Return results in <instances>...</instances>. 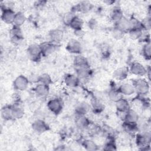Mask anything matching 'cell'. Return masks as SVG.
I'll return each mask as SVG.
<instances>
[{
    "mask_svg": "<svg viewBox=\"0 0 151 151\" xmlns=\"http://www.w3.org/2000/svg\"><path fill=\"white\" fill-rule=\"evenodd\" d=\"M1 117L4 120H10L13 119L12 115V106H4L1 110Z\"/></svg>",
    "mask_w": 151,
    "mask_h": 151,
    "instance_id": "obj_28",
    "label": "cell"
},
{
    "mask_svg": "<svg viewBox=\"0 0 151 151\" xmlns=\"http://www.w3.org/2000/svg\"><path fill=\"white\" fill-rule=\"evenodd\" d=\"M124 34V32H123V31H122L121 30H120L116 27H114L113 28V29H112V31H111V34H112L113 37L117 40L121 39L123 37Z\"/></svg>",
    "mask_w": 151,
    "mask_h": 151,
    "instance_id": "obj_37",
    "label": "cell"
},
{
    "mask_svg": "<svg viewBox=\"0 0 151 151\" xmlns=\"http://www.w3.org/2000/svg\"><path fill=\"white\" fill-rule=\"evenodd\" d=\"M94 111L97 113H99L101 112L104 108V106L101 102V101L97 97H94L92 99L91 101V106H90Z\"/></svg>",
    "mask_w": 151,
    "mask_h": 151,
    "instance_id": "obj_25",
    "label": "cell"
},
{
    "mask_svg": "<svg viewBox=\"0 0 151 151\" xmlns=\"http://www.w3.org/2000/svg\"><path fill=\"white\" fill-rule=\"evenodd\" d=\"M142 52L143 57L147 60L150 59L151 56V45L150 41L146 42V44L143 46Z\"/></svg>",
    "mask_w": 151,
    "mask_h": 151,
    "instance_id": "obj_34",
    "label": "cell"
},
{
    "mask_svg": "<svg viewBox=\"0 0 151 151\" xmlns=\"http://www.w3.org/2000/svg\"><path fill=\"white\" fill-rule=\"evenodd\" d=\"M11 40L13 44H18L24 39L21 27L14 25L11 29Z\"/></svg>",
    "mask_w": 151,
    "mask_h": 151,
    "instance_id": "obj_10",
    "label": "cell"
},
{
    "mask_svg": "<svg viewBox=\"0 0 151 151\" xmlns=\"http://www.w3.org/2000/svg\"><path fill=\"white\" fill-rule=\"evenodd\" d=\"M38 83H41L47 86H50L52 83V79L50 76L47 73H43L41 74L37 79Z\"/></svg>",
    "mask_w": 151,
    "mask_h": 151,
    "instance_id": "obj_35",
    "label": "cell"
},
{
    "mask_svg": "<svg viewBox=\"0 0 151 151\" xmlns=\"http://www.w3.org/2000/svg\"><path fill=\"white\" fill-rule=\"evenodd\" d=\"M122 96H131L135 93V90L132 83H124L117 88Z\"/></svg>",
    "mask_w": 151,
    "mask_h": 151,
    "instance_id": "obj_18",
    "label": "cell"
},
{
    "mask_svg": "<svg viewBox=\"0 0 151 151\" xmlns=\"http://www.w3.org/2000/svg\"><path fill=\"white\" fill-rule=\"evenodd\" d=\"M117 149L116 145L113 140L109 139V140L106 142L104 146V150H116Z\"/></svg>",
    "mask_w": 151,
    "mask_h": 151,
    "instance_id": "obj_38",
    "label": "cell"
},
{
    "mask_svg": "<svg viewBox=\"0 0 151 151\" xmlns=\"http://www.w3.org/2000/svg\"><path fill=\"white\" fill-rule=\"evenodd\" d=\"M80 80L73 74H67L65 76L64 81L65 84L69 87H76L79 85Z\"/></svg>",
    "mask_w": 151,
    "mask_h": 151,
    "instance_id": "obj_17",
    "label": "cell"
},
{
    "mask_svg": "<svg viewBox=\"0 0 151 151\" xmlns=\"http://www.w3.org/2000/svg\"><path fill=\"white\" fill-rule=\"evenodd\" d=\"M76 76L80 80H85L90 77L91 75V70L90 67L76 68Z\"/></svg>",
    "mask_w": 151,
    "mask_h": 151,
    "instance_id": "obj_23",
    "label": "cell"
},
{
    "mask_svg": "<svg viewBox=\"0 0 151 151\" xmlns=\"http://www.w3.org/2000/svg\"><path fill=\"white\" fill-rule=\"evenodd\" d=\"M128 73V68L125 67H121L117 68L114 71L113 73V76L116 80L122 81L125 80L127 77Z\"/></svg>",
    "mask_w": 151,
    "mask_h": 151,
    "instance_id": "obj_20",
    "label": "cell"
},
{
    "mask_svg": "<svg viewBox=\"0 0 151 151\" xmlns=\"http://www.w3.org/2000/svg\"><path fill=\"white\" fill-rule=\"evenodd\" d=\"M75 124L77 127L83 130L90 126V122L86 115H76Z\"/></svg>",
    "mask_w": 151,
    "mask_h": 151,
    "instance_id": "obj_16",
    "label": "cell"
},
{
    "mask_svg": "<svg viewBox=\"0 0 151 151\" xmlns=\"http://www.w3.org/2000/svg\"><path fill=\"white\" fill-rule=\"evenodd\" d=\"M130 72L135 76L142 77L146 74L147 68L139 62H133L129 68Z\"/></svg>",
    "mask_w": 151,
    "mask_h": 151,
    "instance_id": "obj_9",
    "label": "cell"
},
{
    "mask_svg": "<svg viewBox=\"0 0 151 151\" xmlns=\"http://www.w3.org/2000/svg\"><path fill=\"white\" fill-rule=\"evenodd\" d=\"M64 37V32L60 29H51L48 33V37L50 39L49 41H51L54 44L60 43Z\"/></svg>",
    "mask_w": 151,
    "mask_h": 151,
    "instance_id": "obj_14",
    "label": "cell"
},
{
    "mask_svg": "<svg viewBox=\"0 0 151 151\" xmlns=\"http://www.w3.org/2000/svg\"><path fill=\"white\" fill-rule=\"evenodd\" d=\"M47 107L52 113L55 115H58L63 110V101L58 98H54L50 99L47 103Z\"/></svg>",
    "mask_w": 151,
    "mask_h": 151,
    "instance_id": "obj_4",
    "label": "cell"
},
{
    "mask_svg": "<svg viewBox=\"0 0 151 151\" xmlns=\"http://www.w3.org/2000/svg\"><path fill=\"white\" fill-rule=\"evenodd\" d=\"M83 24L84 22L83 19L78 16L75 15V17L73 18V19L70 23L69 27L71 28H72L74 31L81 30L83 28Z\"/></svg>",
    "mask_w": 151,
    "mask_h": 151,
    "instance_id": "obj_27",
    "label": "cell"
},
{
    "mask_svg": "<svg viewBox=\"0 0 151 151\" xmlns=\"http://www.w3.org/2000/svg\"><path fill=\"white\" fill-rule=\"evenodd\" d=\"M129 33V37L132 40L140 39L142 37L143 29L141 28H132L127 32Z\"/></svg>",
    "mask_w": 151,
    "mask_h": 151,
    "instance_id": "obj_31",
    "label": "cell"
},
{
    "mask_svg": "<svg viewBox=\"0 0 151 151\" xmlns=\"http://www.w3.org/2000/svg\"><path fill=\"white\" fill-rule=\"evenodd\" d=\"M32 128L36 133L41 134L49 130V126L42 119H38L32 123Z\"/></svg>",
    "mask_w": 151,
    "mask_h": 151,
    "instance_id": "obj_12",
    "label": "cell"
},
{
    "mask_svg": "<svg viewBox=\"0 0 151 151\" xmlns=\"http://www.w3.org/2000/svg\"><path fill=\"white\" fill-rule=\"evenodd\" d=\"M116 108L117 112L122 115V117L123 119L125 113L130 109V106L129 101L123 97L115 102Z\"/></svg>",
    "mask_w": 151,
    "mask_h": 151,
    "instance_id": "obj_13",
    "label": "cell"
},
{
    "mask_svg": "<svg viewBox=\"0 0 151 151\" xmlns=\"http://www.w3.org/2000/svg\"><path fill=\"white\" fill-rule=\"evenodd\" d=\"M65 48L70 53L76 55L80 54L82 51L81 43L78 40L74 38H71L68 41Z\"/></svg>",
    "mask_w": 151,
    "mask_h": 151,
    "instance_id": "obj_6",
    "label": "cell"
},
{
    "mask_svg": "<svg viewBox=\"0 0 151 151\" xmlns=\"http://www.w3.org/2000/svg\"><path fill=\"white\" fill-rule=\"evenodd\" d=\"M35 94L40 98H45L50 93L49 86L38 83L34 88Z\"/></svg>",
    "mask_w": 151,
    "mask_h": 151,
    "instance_id": "obj_15",
    "label": "cell"
},
{
    "mask_svg": "<svg viewBox=\"0 0 151 151\" xmlns=\"http://www.w3.org/2000/svg\"><path fill=\"white\" fill-rule=\"evenodd\" d=\"M123 17V12L119 7L115 6L111 11L110 18L112 21L114 22V23L116 22L118 20H119Z\"/></svg>",
    "mask_w": 151,
    "mask_h": 151,
    "instance_id": "obj_29",
    "label": "cell"
},
{
    "mask_svg": "<svg viewBox=\"0 0 151 151\" xmlns=\"http://www.w3.org/2000/svg\"><path fill=\"white\" fill-rule=\"evenodd\" d=\"M114 27H117L118 29H119L124 33L128 32L130 28L129 19L123 16L116 22H115Z\"/></svg>",
    "mask_w": 151,
    "mask_h": 151,
    "instance_id": "obj_19",
    "label": "cell"
},
{
    "mask_svg": "<svg viewBox=\"0 0 151 151\" xmlns=\"http://www.w3.org/2000/svg\"><path fill=\"white\" fill-rule=\"evenodd\" d=\"M82 145L87 150H96L99 149L97 145L92 140L86 139L83 142Z\"/></svg>",
    "mask_w": 151,
    "mask_h": 151,
    "instance_id": "obj_33",
    "label": "cell"
},
{
    "mask_svg": "<svg viewBox=\"0 0 151 151\" xmlns=\"http://www.w3.org/2000/svg\"><path fill=\"white\" fill-rule=\"evenodd\" d=\"M139 120V116L137 112L133 109H129L124 114L123 122L131 124H137Z\"/></svg>",
    "mask_w": 151,
    "mask_h": 151,
    "instance_id": "obj_11",
    "label": "cell"
},
{
    "mask_svg": "<svg viewBox=\"0 0 151 151\" xmlns=\"http://www.w3.org/2000/svg\"><path fill=\"white\" fill-rule=\"evenodd\" d=\"M42 57H47L51 55L57 50V44L51 41L43 42L40 44Z\"/></svg>",
    "mask_w": 151,
    "mask_h": 151,
    "instance_id": "obj_7",
    "label": "cell"
},
{
    "mask_svg": "<svg viewBox=\"0 0 151 151\" xmlns=\"http://www.w3.org/2000/svg\"><path fill=\"white\" fill-rule=\"evenodd\" d=\"M91 106L85 101H82L78 103L75 108L76 115H86L89 111Z\"/></svg>",
    "mask_w": 151,
    "mask_h": 151,
    "instance_id": "obj_21",
    "label": "cell"
},
{
    "mask_svg": "<svg viewBox=\"0 0 151 151\" xmlns=\"http://www.w3.org/2000/svg\"><path fill=\"white\" fill-rule=\"evenodd\" d=\"M73 63L74 66L76 67V68L90 67L87 59L85 57L80 54L77 55L74 57Z\"/></svg>",
    "mask_w": 151,
    "mask_h": 151,
    "instance_id": "obj_22",
    "label": "cell"
},
{
    "mask_svg": "<svg viewBox=\"0 0 151 151\" xmlns=\"http://www.w3.org/2000/svg\"><path fill=\"white\" fill-rule=\"evenodd\" d=\"M16 12L11 8L4 7L2 8L1 19L6 24H14Z\"/></svg>",
    "mask_w": 151,
    "mask_h": 151,
    "instance_id": "obj_8",
    "label": "cell"
},
{
    "mask_svg": "<svg viewBox=\"0 0 151 151\" xmlns=\"http://www.w3.org/2000/svg\"><path fill=\"white\" fill-rule=\"evenodd\" d=\"M12 106V115L13 119H19L24 115L23 108L18 104H14Z\"/></svg>",
    "mask_w": 151,
    "mask_h": 151,
    "instance_id": "obj_26",
    "label": "cell"
},
{
    "mask_svg": "<svg viewBox=\"0 0 151 151\" xmlns=\"http://www.w3.org/2000/svg\"><path fill=\"white\" fill-rule=\"evenodd\" d=\"M135 92H136L139 96H143L146 95L149 91V82L143 78H139L135 80L133 82Z\"/></svg>",
    "mask_w": 151,
    "mask_h": 151,
    "instance_id": "obj_1",
    "label": "cell"
},
{
    "mask_svg": "<svg viewBox=\"0 0 151 151\" xmlns=\"http://www.w3.org/2000/svg\"><path fill=\"white\" fill-rule=\"evenodd\" d=\"M26 19H27V18L23 12L21 11L17 12H16V14L15 16L14 25L18 27H21L22 25H23L25 23Z\"/></svg>",
    "mask_w": 151,
    "mask_h": 151,
    "instance_id": "obj_30",
    "label": "cell"
},
{
    "mask_svg": "<svg viewBox=\"0 0 151 151\" xmlns=\"http://www.w3.org/2000/svg\"><path fill=\"white\" fill-rule=\"evenodd\" d=\"M27 54L28 58L33 62H39L42 57L40 45L31 44L27 49Z\"/></svg>",
    "mask_w": 151,
    "mask_h": 151,
    "instance_id": "obj_2",
    "label": "cell"
},
{
    "mask_svg": "<svg viewBox=\"0 0 151 151\" xmlns=\"http://www.w3.org/2000/svg\"><path fill=\"white\" fill-rule=\"evenodd\" d=\"M75 15H76L74 14V13L72 11L65 13L63 17V21L64 24L67 26H69L70 23L71 22L73 18L75 17Z\"/></svg>",
    "mask_w": 151,
    "mask_h": 151,
    "instance_id": "obj_36",
    "label": "cell"
},
{
    "mask_svg": "<svg viewBox=\"0 0 151 151\" xmlns=\"http://www.w3.org/2000/svg\"><path fill=\"white\" fill-rule=\"evenodd\" d=\"M88 26L90 29H95L97 26V21L94 18H91L88 22Z\"/></svg>",
    "mask_w": 151,
    "mask_h": 151,
    "instance_id": "obj_39",
    "label": "cell"
},
{
    "mask_svg": "<svg viewBox=\"0 0 151 151\" xmlns=\"http://www.w3.org/2000/svg\"><path fill=\"white\" fill-rule=\"evenodd\" d=\"M108 96H109V99L111 101H114V102H116L119 99H120L121 98L123 97L122 94L119 92V91L118 90L117 88V89L113 88V89L110 90L109 92Z\"/></svg>",
    "mask_w": 151,
    "mask_h": 151,
    "instance_id": "obj_32",
    "label": "cell"
},
{
    "mask_svg": "<svg viewBox=\"0 0 151 151\" xmlns=\"http://www.w3.org/2000/svg\"><path fill=\"white\" fill-rule=\"evenodd\" d=\"M151 141V134L149 132L145 131L142 133H137L136 135V143L141 149L147 150L146 147H149Z\"/></svg>",
    "mask_w": 151,
    "mask_h": 151,
    "instance_id": "obj_3",
    "label": "cell"
},
{
    "mask_svg": "<svg viewBox=\"0 0 151 151\" xmlns=\"http://www.w3.org/2000/svg\"><path fill=\"white\" fill-rule=\"evenodd\" d=\"M75 10L73 12L75 13L76 12H81L83 13H86L90 11L92 8V5L90 2L87 1H82L78 4H77L75 6Z\"/></svg>",
    "mask_w": 151,
    "mask_h": 151,
    "instance_id": "obj_24",
    "label": "cell"
},
{
    "mask_svg": "<svg viewBox=\"0 0 151 151\" xmlns=\"http://www.w3.org/2000/svg\"><path fill=\"white\" fill-rule=\"evenodd\" d=\"M28 84V79L23 75H19L15 78L13 82V87L17 91H22L27 88Z\"/></svg>",
    "mask_w": 151,
    "mask_h": 151,
    "instance_id": "obj_5",
    "label": "cell"
}]
</instances>
